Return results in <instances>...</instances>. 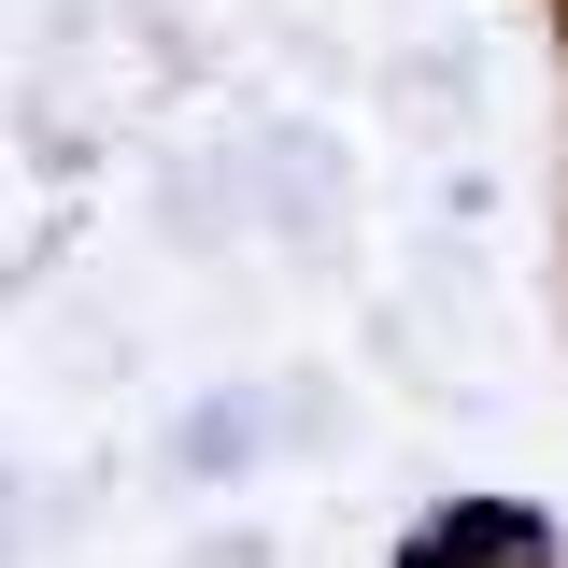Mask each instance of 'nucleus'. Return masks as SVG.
<instances>
[]
</instances>
